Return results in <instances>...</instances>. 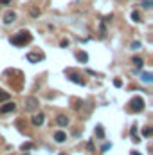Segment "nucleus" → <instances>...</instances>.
I'll list each match as a JSON object with an SVG mask.
<instances>
[{"instance_id":"1","label":"nucleus","mask_w":153,"mask_h":155,"mask_svg":"<svg viewBox=\"0 0 153 155\" xmlns=\"http://www.w3.org/2000/svg\"><path fill=\"white\" fill-rule=\"evenodd\" d=\"M32 42V35L29 31H18L16 35H13L11 36V43L13 45H18V47H24V45H27Z\"/></svg>"},{"instance_id":"2","label":"nucleus","mask_w":153,"mask_h":155,"mask_svg":"<svg viewBox=\"0 0 153 155\" xmlns=\"http://www.w3.org/2000/svg\"><path fill=\"white\" fill-rule=\"evenodd\" d=\"M128 106H130L131 112H142L144 110V99L142 97H133L128 103Z\"/></svg>"},{"instance_id":"3","label":"nucleus","mask_w":153,"mask_h":155,"mask_svg":"<svg viewBox=\"0 0 153 155\" xmlns=\"http://www.w3.org/2000/svg\"><path fill=\"white\" fill-rule=\"evenodd\" d=\"M36 108H38V99L36 97H27V99H25V110L32 112Z\"/></svg>"},{"instance_id":"4","label":"nucleus","mask_w":153,"mask_h":155,"mask_svg":"<svg viewBox=\"0 0 153 155\" xmlns=\"http://www.w3.org/2000/svg\"><path fill=\"white\" fill-rule=\"evenodd\" d=\"M16 110V105L13 103V101H9V103H4L2 106H0V114H9V112H15Z\"/></svg>"},{"instance_id":"5","label":"nucleus","mask_w":153,"mask_h":155,"mask_svg":"<svg viewBox=\"0 0 153 155\" xmlns=\"http://www.w3.org/2000/svg\"><path fill=\"white\" fill-rule=\"evenodd\" d=\"M15 20H16V13H15V11H7V13L4 15V24H5V25L13 24Z\"/></svg>"},{"instance_id":"6","label":"nucleus","mask_w":153,"mask_h":155,"mask_svg":"<svg viewBox=\"0 0 153 155\" xmlns=\"http://www.w3.org/2000/svg\"><path fill=\"white\" fill-rule=\"evenodd\" d=\"M43 119H45V116H43L42 112H38L36 116H32V119H31V123L34 125V126H42V125H43Z\"/></svg>"},{"instance_id":"7","label":"nucleus","mask_w":153,"mask_h":155,"mask_svg":"<svg viewBox=\"0 0 153 155\" xmlns=\"http://www.w3.org/2000/svg\"><path fill=\"white\" fill-rule=\"evenodd\" d=\"M27 60L31 63H38V62H42V60H43V54H40V52H29Z\"/></svg>"},{"instance_id":"8","label":"nucleus","mask_w":153,"mask_h":155,"mask_svg":"<svg viewBox=\"0 0 153 155\" xmlns=\"http://www.w3.org/2000/svg\"><path fill=\"white\" fill-rule=\"evenodd\" d=\"M69 79L74 81V83H78V85H85V79H81V76H78V74L70 72V70H69Z\"/></svg>"},{"instance_id":"9","label":"nucleus","mask_w":153,"mask_h":155,"mask_svg":"<svg viewBox=\"0 0 153 155\" xmlns=\"http://www.w3.org/2000/svg\"><path fill=\"white\" fill-rule=\"evenodd\" d=\"M56 125H58V126H61V128H63V126H67V125H69V117H67V116H63V114H59V116L56 117Z\"/></svg>"},{"instance_id":"10","label":"nucleus","mask_w":153,"mask_h":155,"mask_svg":"<svg viewBox=\"0 0 153 155\" xmlns=\"http://www.w3.org/2000/svg\"><path fill=\"white\" fill-rule=\"evenodd\" d=\"M54 141L56 143H65V141H67V133L65 132H56L54 133Z\"/></svg>"},{"instance_id":"11","label":"nucleus","mask_w":153,"mask_h":155,"mask_svg":"<svg viewBox=\"0 0 153 155\" xmlns=\"http://www.w3.org/2000/svg\"><path fill=\"white\" fill-rule=\"evenodd\" d=\"M96 137H99V139H103V137H104V130H103V126H101V125H97V126H96Z\"/></svg>"},{"instance_id":"12","label":"nucleus","mask_w":153,"mask_h":155,"mask_svg":"<svg viewBox=\"0 0 153 155\" xmlns=\"http://www.w3.org/2000/svg\"><path fill=\"white\" fill-rule=\"evenodd\" d=\"M79 62H83V63H86L88 62V54H86V52H78V56H76Z\"/></svg>"},{"instance_id":"13","label":"nucleus","mask_w":153,"mask_h":155,"mask_svg":"<svg viewBox=\"0 0 153 155\" xmlns=\"http://www.w3.org/2000/svg\"><path fill=\"white\" fill-rule=\"evenodd\" d=\"M151 133H153V128L151 126H146L144 130H142V135L144 137H151Z\"/></svg>"},{"instance_id":"14","label":"nucleus","mask_w":153,"mask_h":155,"mask_svg":"<svg viewBox=\"0 0 153 155\" xmlns=\"http://www.w3.org/2000/svg\"><path fill=\"white\" fill-rule=\"evenodd\" d=\"M131 20H133V22H142V20H141V15H139V11H133V13H131Z\"/></svg>"},{"instance_id":"15","label":"nucleus","mask_w":153,"mask_h":155,"mask_svg":"<svg viewBox=\"0 0 153 155\" xmlns=\"http://www.w3.org/2000/svg\"><path fill=\"white\" fill-rule=\"evenodd\" d=\"M141 79H142V81H144V83H150V81H151V74H150V72H144Z\"/></svg>"},{"instance_id":"16","label":"nucleus","mask_w":153,"mask_h":155,"mask_svg":"<svg viewBox=\"0 0 153 155\" xmlns=\"http://www.w3.org/2000/svg\"><path fill=\"white\" fill-rule=\"evenodd\" d=\"M7 99H9V92L0 90V101H7Z\"/></svg>"},{"instance_id":"17","label":"nucleus","mask_w":153,"mask_h":155,"mask_svg":"<svg viewBox=\"0 0 153 155\" xmlns=\"http://www.w3.org/2000/svg\"><path fill=\"white\" fill-rule=\"evenodd\" d=\"M32 146H34L32 143H25V144H22V152H24V150H25V152H27V150H31Z\"/></svg>"},{"instance_id":"18","label":"nucleus","mask_w":153,"mask_h":155,"mask_svg":"<svg viewBox=\"0 0 153 155\" xmlns=\"http://www.w3.org/2000/svg\"><path fill=\"white\" fill-rule=\"evenodd\" d=\"M133 63H135L137 67H142V63H144V62H142L141 58H133Z\"/></svg>"},{"instance_id":"19","label":"nucleus","mask_w":153,"mask_h":155,"mask_svg":"<svg viewBox=\"0 0 153 155\" xmlns=\"http://www.w3.org/2000/svg\"><path fill=\"white\" fill-rule=\"evenodd\" d=\"M142 7L150 9V7H151V2H150V0H144V2H142Z\"/></svg>"},{"instance_id":"20","label":"nucleus","mask_w":153,"mask_h":155,"mask_svg":"<svg viewBox=\"0 0 153 155\" xmlns=\"http://www.w3.org/2000/svg\"><path fill=\"white\" fill-rule=\"evenodd\" d=\"M31 15H32V16H38V15H40V9L32 7V9H31Z\"/></svg>"},{"instance_id":"21","label":"nucleus","mask_w":153,"mask_h":155,"mask_svg":"<svg viewBox=\"0 0 153 155\" xmlns=\"http://www.w3.org/2000/svg\"><path fill=\"white\" fill-rule=\"evenodd\" d=\"M59 45H61V47H69V40H61Z\"/></svg>"},{"instance_id":"22","label":"nucleus","mask_w":153,"mask_h":155,"mask_svg":"<svg viewBox=\"0 0 153 155\" xmlns=\"http://www.w3.org/2000/svg\"><path fill=\"white\" fill-rule=\"evenodd\" d=\"M114 85L117 87V89H119V87H121L123 85V81H121V79H114Z\"/></svg>"},{"instance_id":"23","label":"nucleus","mask_w":153,"mask_h":155,"mask_svg":"<svg viewBox=\"0 0 153 155\" xmlns=\"http://www.w3.org/2000/svg\"><path fill=\"white\" fill-rule=\"evenodd\" d=\"M110 148H112V144H108V143H106V144H103V148H101V150H103V152H106V150H110Z\"/></svg>"},{"instance_id":"24","label":"nucleus","mask_w":153,"mask_h":155,"mask_svg":"<svg viewBox=\"0 0 153 155\" xmlns=\"http://www.w3.org/2000/svg\"><path fill=\"white\" fill-rule=\"evenodd\" d=\"M131 47H133V49H141V43H139V42H133V43H131Z\"/></svg>"},{"instance_id":"25","label":"nucleus","mask_w":153,"mask_h":155,"mask_svg":"<svg viewBox=\"0 0 153 155\" xmlns=\"http://www.w3.org/2000/svg\"><path fill=\"white\" fill-rule=\"evenodd\" d=\"M0 4H2V5H9L11 0H0Z\"/></svg>"},{"instance_id":"26","label":"nucleus","mask_w":153,"mask_h":155,"mask_svg":"<svg viewBox=\"0 0 153 155\" xmlns=\"http://www.w3.org/2000/svg\"><path fill=\"white\" fill-rule=\"evenodd\" d=\"M131 155H141V153H137V152H131Z\"/></svg>"},{"instance_id":"27","label":"nucleus","mask_w":153,"mask_h":155,"mask_svg":"<svg viewBox=\"0 0 153 155\" xmlns=\"http://www.w3.org/2000/svg\"><path fill=\"white\" fill-rule=\"evenodd\" d=\"M59 155H67V153H59Z\"/></svg>"}]
</instances>
